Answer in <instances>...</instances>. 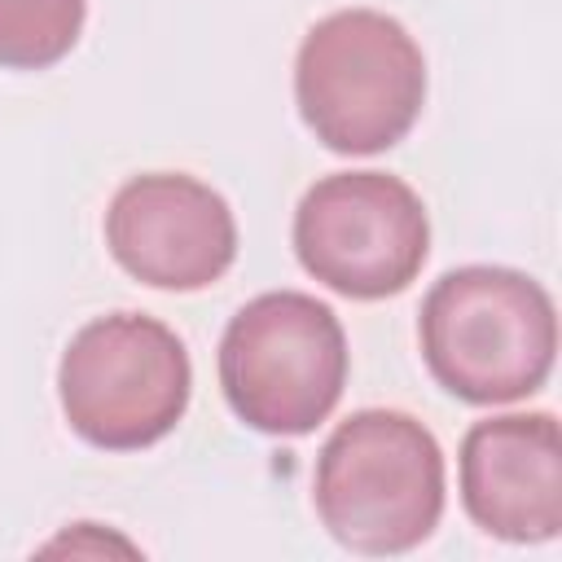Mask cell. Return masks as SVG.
<instances>
[{"label":"cell","instance_id":"cell-3","mask_svg":"<svg viewBox=\"0 0 562 562\" xmlns=\"http://www.w3.org/2000/svg\"><path fill=\"white\" fill-rule=\"evenodd\" d=\"M303 123L334 154H382L417 123L426 101V57L417 40L378 9L321 18L294 61Z\"/></svg>","mask_w":562,"mask_h":562},{"label":"cell","instance_id":"cell-1","mask_svg":"<svg viewBox=\"0 0 562 562\" xmlns=\"http://www.w3.org/2000/svg\"><path fill=\"white\" fill-rule=\"evenodd\" d=\"M558 351L553 299L514 268L443 272L422 303V356L465 404H509L544 386Z\"/></svg>","mask_w":562,"mask_h":562},{"label":"cell","instance_id":"cell-2","mask_svg":"<svg viewBox=\"0 0 562 562\" xmlns=\"http://www.w3.org/2000/svg\"><path fill=\"white\" fill-rule=\"evenodd\" d=\"M316 514L356 553H408L443 514V452L435 435L395 408L338 422L316 457Z\"/></svg>","mask_w":562,"mask_h":562},{"label":"cell","instance_id":"cell-9","mask_svg":"<svg viewBox=\"0 0 562 562\" xmlns=\"http://www.w3.org/2000/svg\"><path fill=\"white\" fill-rule=\"evenodd\" d=\"M83 31V0H0V66L44 70Z\"/></svg>","mask_w":562,"mask_h":562},{"label":"cell","instance_id":"cell-4","mask_svg":"<svg viewBox=\"0 0 562 562\" xmlns=\"http://www.w3.org/2000/svg\"><path fill=\"white\" fill-rule=\"evenodd\" d=\"M220 386L250 430H316L347 386V334L334 307L303 290L250 299L224 329Z\"/></svg>","mask_w":562,"mask_h":562},{"label":"cell","instance_id":"cell-8","mask_svg":"<svg viewBox=\"0 0 562 562\" xmlns=\"http://www.w3.org/2000/svg\"><path fill=\"white\" fill-rule=\"evenodd\" d=\"M465 514L514 544L562 531V443L553 413H505L470 426L461 443Z\"/></svg>","mask_w":562,"mask_h":562},{"label":"cell","instance_id":"cell-6","mask_svg":"<svg viewBox=\"0 0 562 562\" xmlns=\"http://www.w3.org/2000/svg\"><path fill=\"white\" fill-rule=\"evenodd\" d=\"M299 263L347 299L400 294L426 263L430 220L422 198L386 171L316 180L294 211Z\"/></svg>","mask_w":562,"mask_h":562},{"label":"cell","instance_id":"cell-7","mask_svg":"<svg viewBox=\"0 0 562 562\" xmlns=\"http://www.w3.org/2000/svg\"><path fill=\"white\" fill-rule=\"evenodd\" d=\"M105 246L145 285L202 290L237 259V220L211 184L180 171H149L114 193Z\"/></svg>","mask_w":562,"mask_h":562},{"label":"cell","instance_id":"cell-5","mask_svg":"<svg viewBox=\"0 0 562 562\" xmlns=\"http://www.w3.org/2000/svg\"><path fill=\"white\" fill-rule=\"evenodd\" d=\"M193 386L184 342L154 316L88 321L57 369L61 413L79 439L110 452L158 443L184 417Z\"/></svg>","mask_w":562,"mask_h":562}]
</instances>
